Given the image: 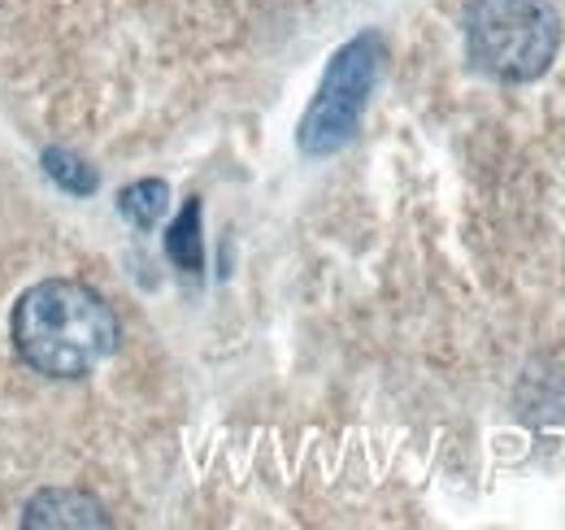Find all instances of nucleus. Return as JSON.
<instances>
[{"instance_id": "1", "label": "nucleus", "mask_w": 565, "mask_h": 530, "mask_svg": "<svg viewBox=\"0 0 565 530\" xmlns=\"http://www.w3.org/2000/svg\"><path fill=\"white\" fill-rule=\"evenodd\" d=\"M13 343L31 370L53 379H83L118 348V318L92 287L49 278L18 300Z\"/></svg>"}, {"instance_id": "5", "label": "nucleus", "mask_w": 565, "mask_h": 530, "mask_svg": "<svg viewBox=\"0 0 565 530\" xmlns=\"http://www.w3.org/2000/svg\"><path fill=\"white\" fill-rule=\"evenodd\" d=\"M166 204H170V188H166L161 179H140V183H131V188L118 197V213H122L127 222H136L140 231H152V226L161 222Z\"/></svg>"}, {"instance_id": "4", "label": "nucleus", "mask_w": 565, "mask_h": 530, "mask_svg": "<svg viewBox=\"0 0 565 530\" xmlns=\"http://www.w3.org/2000/svg\"><path fill=\"white\" fill-rule=\"evenodd\" d=\"M166 253H170V262L179 265V269H188V274H201V269H205V248H201V204H196V200H188L183 213H179V222L170 226V235H166Z\"/></svg>"}, {"instance_id": "6", "label": "nucleus", "mask_w": 565, "mask_h": 530, "mask_svg": "<svg viewBox=\"0 0 565 530\" xmlns=\"http://www.w3.org/2000/svg\"><path fill=\"white\" fill-rule=\"evenodd\" d=\"M44 166H49V174H53L62 188H71V192H92V188H96L92 170H87L78 157H71V152H49Z\"/></svg>"}, {"instance_id": "3", "label": "nucleus", "mask_w": 565, "mask_h": 530, "mask_svg": "<svg viewBox=\"0 0 565 530\" xmlns=\"http://www.w3.org/2000/svg\"><path fill=\"white\" fill-rule=\"evenodd\" d=\"M383 40L374 31L349 40L331 66H327V78L300 123V152L309 157H331L340 152L349 139L361 127V114H365V100L379 83V70H383Z\"/></svg>"}, {"instance_id": "2", "label": "nucleus", "mask_w": 565, "mask_h": 530, "mask_svg": "<svg viewBox=\"0 0 565 530\" xmlns=\"http://www.w3.org/2000/svg\"><path fill=\"white\" fill-rule=\"evenodd\" d=\"M562 22L548 0H470L466 49L470 62L500 83H531L553 66Z\"/></svg>"}]
</instances>
